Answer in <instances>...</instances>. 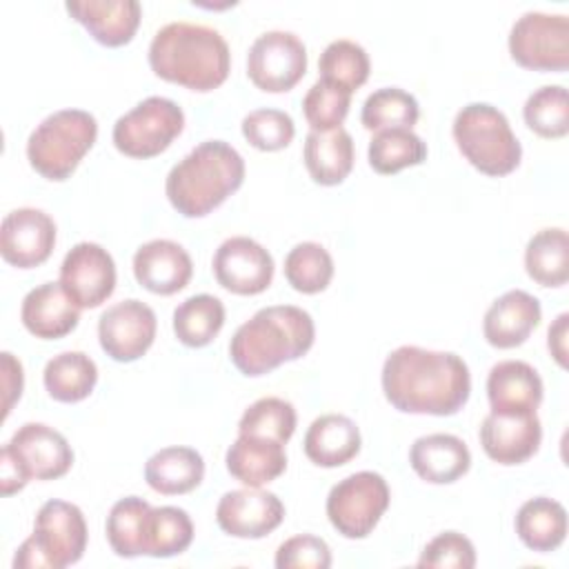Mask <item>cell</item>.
Here are the masks:
<instances>
[{"label": "cell", "instance_id": "cell-37", "mask_svg": "<svg viewBox=\"0 0 569 569\" xmlns=\"http://www.w3.org/2000/svg\"><path fill=\"white\" fill-rule=\"evenodd\" d=\"M369 56L367 51L353 40H333L325 47L318 60L320 80L336 84L349 93L362 87L369 78Z\"/></svg>", "mask_w": 569, "mask_h": 569}, {"label": "cell", "instance_id": "cell-38", "mask_svg": "<svg viewBox=\"0 0 569 569\" xmlns=\"http://www.w3.org/2000/svg\"><path fill=\"white\" fill-rule=\"evenodd\" d=\"M284 278L300 293L325 291L333 278L331 253L320 242H298L284 258Z\"/></svg>", "mask_w": 569, "mask_h": 569}, {"label": "cell", "instance_id": "cell-28", "mask_svg": "<svg viewBox=\"0 0 569 569\" xmlns=\"http://www.w3.org/2000/svg\"><path fill=\"white\" fill-rule=\"evenodd\" d=\"M204 478V460L191 447H164L144 465L147 485L162 496L193 491Z\"/></svg>", "mask_w": 569, "mask_h": 569}, {"label": "cell", "instance_id": "cell-8", "mask_svg": "<svg viewBox=\"0 0 569 569\" xmlns=\"http://www.w3.org/2000/svg\"><path fill=\"white\" fill-rule=\"evenodd\" d=\"M184 129L182 109L162 96H149L113 124L111 138L129 158H153L162 153Z\"/></svg>", "mask_w": 569, "mask_h": 569}, {"label": "cell", "instance_id": "cell-18", "mask_svg": "<svg viewBox=\"0 0 569 569\" xmlns=\"http://www.w3.org/2000/svg\"><path fill=\"white\" fill-rule=\"evenodd\" d=\"M56 244V222L49 213L33 207H20L4 216L0 227V253L18 267L31 269L42 264Z\"/></svg>", "mask_w": 569, "mask_h": 569}, {"label": "cell", "instance_id": "cell-21", "mask_svg": "<svg viewBox=\"0 0 569 569\" xmlns=\"http://www.w3.org/2000/svg\"><path fill=\"white\" fill-rule=\"evenodd\" d=\"M542 307L536 296L511 289L496 298L485 313L482 333L496 349H513L522 345L529 333L540 325Z\"/></svg>", "mask_w": 569, "mask_h": 569}, {"label": "cell", "instance_id": "cell-20", "mask_svg": "<svg viewBox=\"0 0 569 569\" xmlns=\"http://www.w3.org/2000/svg\"><path fill=\"white\" fill-rule=\"evenodd\" d=\"M64 9L104 47L131 42L142 16L138 0H69Z\"/></svg>", "mask_w": 569, "mask_h": 569}, {"label": "cell", "instance_id": "cell-26", "mask_svg": "<svg viewBox=\"0 0 569 569\" xmlns=\"http://www.w3.org/2000/svg\"><path fill=\"white\" fill-rule=\"evenodd\" d=\"M302 160L313 182L325 187L340 184L353 169V138L342 127L309 131L305 138Z\"/></svg>", "mask_w": 569, "mask_h": 569}, {"label": "cell", "instance_id": "cell-45", "mask_svg": "<svg viewBox=\"0 0 569 569\" xmlns=\"http://www.w3.org/2000/svg\"><path fill=\"white\" fill-rule=\"evenodd\" d=\"M0 367H2V420L11 413V407L16 405V400H20L22 396V387H24V373H22V365L20 360L9 353L2 351L0 353Z\"/></svg>", "mask_w": 569, "mask_h": 569}, {"label": "cell", "instance_id": "cell-47", "mask_svg": "<svg viewBox=\"0 0 569 569\" xmlns=\"http://www.w3.org/2000/svg\"><path fill=\"white\" fill-rule=\"evenodd\" d=\"M567 333H569V313H560L547 331V347L560 367H567Z\"/></svg>", "mask_w": 569, "mask_h": 569}, {"label": "cell", "instance_id": "cell-5", "mask_svg": "<svg viewBox=\"0 0 569 569\" xmlns=\"http://www.w3.org/2000/svg\"><path fill=\"white\" fill-rule=\"evenodd\" d=\"M453 140L469 164L485 176H507L522 158L507 116L487 102H469L456 113Z\"/></svg>", "mask_w": 569, "mask_h": 569}, {"label": "cell", "instance_id": "cell-23", "mask_svg": "<svg viewBox=\"0 0 569 569\" xmlns=\"http://www.w3.org/2000/svg\"><path fill=\"white\" fill-rule=\"evenodd\" d=\"M411 469L431 485H449L471 467V451L453 433H429L413 440L409 451Z\"/></svg>", "mask_w": 569, "mask_h": 569}, {"label": "cell", "instance_id": "cell-27", "mask_svg": "<svg viewBox=\"0 0 569 569\" xmlns=\"http://www.w3.org/2000/svg\"><path fill=\"white\" fill-rule=\"evenodd\" d=\"M542 378L522 360H502L487 376V398L491 409H529L542 402Z\"/></svg>", "mask_w": 569, "mask_h": 569}, {"label": "cell", "instance_id": "cell-14", "mask_svg": "<svg viewBox=\"0 0 569 569\" xmlns=\"http://www.w3.org/2000/svg\"><path fill=\"white\" fill-rule=\"evenodd\" d=\"M540 440V418L529 409H491L480 425V445L498 465L529 460L538 451Z\"/></svg>", "mask_w": 569, "mask_h": 569}, {"label": "cell", "instance_id": "cell-12", "mask_svg": "<svg viewBox=\"0 0 569 569\" xmlns=\"http://www.w3.org/2000/svg\"><path fill=\"white\" fill-rule=\"evenodd\" d=\"M156 327L153 309L142 300L129 298L102 311L98 320V340L111 360L133 362L153 345Z\"/></svg>", "mask_w": 569, "mask_h": 569}, {"label": "cell", "instance_id": "cell-17", "mask_svg": "<svg viewBox=\"0 0 569 569\" xmlns=\"http://www.w3.org/2000/svg\"><path fill=\"white\" fill-rule=\"evenodd\" d=\"M282 518V500L260 487L227 491L216 507L218 527L233 538H264L280 527Z\"/></svg>", "mask_w": 569, "mask_h": 569}, {"label": "cell", "instance_id": "cell-34", "mask_svg": "<svg viewBox=\"0 0 569 569\" xmlns=\"http://www.w3.org/2000/svg\"><path fill=\"white\" fill-rule=\"evenodd\" d=\"M367 156L373 171L389 176L425 162L427 144L411 129H385L376 131Z\"/></svg>", "mask_w": 569, "mask_h": 569}, {"label": "cell", "instance_id": "cell-22", "mask_svg": "<svg viewBox=\"0 0 569 569\" xmlns=\"http://www.w3.org/2000/svg\"><path fill=\"white\" fill-rule=\"evenodd\" d=\"M20 318L31 336L56 340L78 327L80 307L67 296L60 282H42L22 298Z\"/></svg>", "mask_w": 569, "mask_h": 569}, {"label": "cell", "instance_id": "cell-36", "mask_svg": "<svg viewBox=\"0 0 569 569\" xmlns=\"http://www.w3.org/2000/svg\"><path fill=\"white\" fill-rule=\"evenodd\" d=\"M151 505L138 496L120 498L107 516V540L116 556L136 558L144 556V520Z\"/></svg>", "mask_w": 569, "mask_h": 569}, {"label": "cell", "instance_id": "cell-10", "mask_svg": "<svg viewBox=\"0 0 569 569\" xmlns=\"http://www.w3.org/2000/svg\"><path fill=\"white\" fill-rule=\"evenodd\" d=\"M511 58L533 71H567L569 18L565 13H522L509 31Z\"/></svg>", "mask_w": 569, "mask_h": 569}, {"label": "cell", "instance_id": "cell-43", "mask_svg": "<svg viewBox=\"0 0 569 569\" xmlns=\"http://www.w3.org/2000/svg\"><path fill=\"white\" fill-rule=\"evenodd\" d=\"M418 567H453L471 569L476 567V547L473 542L458 531L438 533L418 558Z\"/></svg>", "mask_w": 569, "mask_h": 569}, {"label": "cell", "instance_id": "cell-13", "mask_svg": "<svg viewBox=\"0 0 569 569\" xmlns=\"http://www.w3.org/2000/svg\"><path fill=\"white\" fill-rule=\"evenodd\" d=\"M60 284L80 309H96L116 289V262L98 242H78L60 264Z\"/></svg>", "mask_w": 569, "mask_h": 569}, {"label": "cell", "instance_id": "cell-32", "mask_svg": "<svg viewBox=\"0 0 569 569\" xmlns=\"http://www.w3.org/2000/svg\"><path fill=\"white\" fill-rule=\"evenodd\" d=\"M224 325V305L211 293H196L173 309L176 338L187 347L209 345Z\"/></svg>", "mask_w": 569, "mask_h": 569}, {"label": "cell", "instance_id": "cell-3", "mask_svg": "<svg viewBox=\"0 0 569 569\" xmlns=\"http://www.w3.org/2000/svg\"><path fill=\"white\" fill-rule=\"evenodd\" d=\"M316 338L311 316L293 305H273L242 322L231 342L229 358L244 376H262L282 362L302 358Z\"/></svg>", "mask_w": 569, "mask_h": 569}, {"label": "cell", "instance_id": "cell-2", "mask_svg": "<svg viewBox=\"0 0 569 569\" xmlns=\"http://www.w3.org/2000/svg\"><path fill=\"white\" fill-rule=\"evenodd\" d=\"M149 67L167 82L204 93L227 80L231 53L216 29L180 20L156 31L149 44Z\"/></svg>", "mask_w": 569, "mask_h": 569}, {"label": "cell", "instance_id": "cell-33", "mask_svg": "<svg viewBox=\"0 0 569 569\" xmlns=\"http://www.w3.org/2000/svg\"><path fill=\"white\" fill-rule=\"evenodd\" d=\"M193 540V522L189 513L180 507H151L144 520V556L171 558L182 551Z\"/></svg>", "mask_w": 569, "mask_h": 569}, {"label": "cell", "instance_id": "cell-6", "mask_svg": "<svg viewBox=\"0 0 569 569\" xmlns=\"http://www.w3.org/2000/svg\"><path fill=\"white\" fill-rule=\"evenodd\" d=\"M98 138V122L89 111L60 109L47 116L27 140L29 164L47 180H67Z\"/></svg>", "mask_w": 569, "mask_h": 569}, {"label": "cell", "instance_id": "cell-15", "mask_svg": "<svg viewBox=\"0 0 569 569\" xmlns=\"http://www.w3.org/2000/svg\"><path fill=\"white\" fill-rule=\"evenodd\" d=\"M211 267L218 284L238 296L262 293L273 280L271 253L247 236L227 238L216 249Z\"/></svg>", "mask_w": 569, "mask_h": 569}, {"label": "cell", "instance_id": "cell-35", "mask_svg": "<svg viewBox=\"0 0 569 569\" xmlns=\"http://www.w3.org/2000/svg\"><path fill=\"white\" fill-rule=\"evenodd\" d=\"M420 118L418 100L400 87H382L362 104L360 122L369 131L385 129H411Z\"/></svg>", "mask_w": 569, "mask_h": 569}, {"label": "cell", "instance_id": "cell-30", "mask_svg": "<svg viewBox=\"0 0 569 569\" xmlns=\"http://www.w3.org/2000/svg\"><path fill=\"white\" fill-rule=\"evenodd\" d=\"M42 382L53 400L80 402L93 391L98 382V367L82 351H62L44 365Z\"/></svg>", "mask_w": 569, "mask_h": 569}, {"label": "cell", "instance_id": "cell-29", "mask_svg": "<svg viewBox=\"0 0 569 569\" xmlns=\"http://www.w3.org/2000/svg\"><path fill=\"white\" fill-rule=\"evenodd\" d=\"M516 533L533 551H553L567 536V511L558 500L531 498L516 513Z\"/></svg>", "mask_w": 569, "mask_h": 569}, {"label": "cell", "instance_id": "cell-44", "mask_svg": "<svg viewBox=\"0 0 569 569\" xmlns=\"http://www.w3.org/2000/svg\"><path fill=\"white\" fill-rule=\"evenodd\" d=\"M273 562L278 569H327L331 567V551L322 538L300 533L278 547Z\"/></svg>", "mask_w": 569, "mask_h": 569}, {"label": "cell", "instance_id": "cell-41", "mask_svg": "<svg viewBox=\"0 0 569 569\" xmlns=\"http://www.w3.org/2000/svg\"><path fill=\"white\" fill-rule=\"evenodd\" d=\"M351 107V93L318 78L302 98V113L311 131H329L342 124Z\"/></svg>", "mask_w": 569, "mask_h": 569}, {"label": "cell", "instance_id": "cell-39", "mask_svg": "<svg viewBox=\"0 0 569 569\" xmlns=\"http://www.w3.org/2000/svg\"><path fill=\"white\" fill-rule=\"evenodd\" d=\"M296 431V409L289 400L267 396L244 409L238 422L240 436L287 442Z\"/></svg>", "mask_w": 569, "mask_h": 569}, {"label": "cell", "instance_id": "cell-4", "mask_svg": "<svg viewBox=\"0 0 569 569\" xmlns=\"http://www.w3.org/2000/svg\"><path fill=\"white\" fill-rule=\"evenodd\" d=\"M242 180V156L224 140H204L171 167L164 193L184 218H202L238 191Z\"/></svg>", "mask_w": 569, "mask_h": 569}, {"label": "cell", "instance_id": "cell-24", "mask_svg": "<svg viewBox=\"0 0 569 569\" xmlns=\"http://www.w3.org/2000/svg\"><path fill=\"white\" fill-rule=\"evenodd\" d=\"M227 471L247 487H262L287 469L284 445L267 438L238 436L224 456Z\"/></svg>", "mask_w": 569, "mask_h": 569}, {"label": "cell", "instance_id": "cell-31", "mask_svg": "<svg viewBox=\"0 0 569 569\" xmlns=\"http://www.w3.org/2000/svg\"><path fill=\"white\" fill-rule=\"evenodd\" d=\"M525 269L542 287H562L569 280V238L560 227L540 229L525 249Z\"/></svg>", "mask_w": 569, "mask_h": 569}, {"label": "cell", "instance_id": "cell-42", "mask_svg": "<svg viewBox=\"0 0 569 569\" xmlns=\"http://www.w3.org/2000/svg\"><path fill=\"white\" fill-rule=\"evenodd\" d=\"M242 136L260 151H280L293 140L296 127L280 109H253L242 118Z\"/></svg>", "mask_w": 569, "mask_h": 569}, {"label": "cell", "instance_id": "cell-40", "mask_svg": "<svg viewBox=\"0 0 569 569\" xmlns=\"http://www.w3.org/2000/svg\"><path fill=\"white\" fill-rule=\"evenodd\" d=\"M522 116L527 127L540 138H562L569 131V98L562 84H545L536 89L525 107Z\"/></svg>", "mask_w": 569, "mask_h": 569}, {"label": "cell", "instance_id": "cell-9", "mask_svg": "<svg viewBox=\"0 0 569 569\" xmlns=\"http://www.w3.org/2000/svg\"><path fill=\"white\" fill-rule=\"evenodd\" d=\"M391 500L387 480L376 471H356L336 482L327 496V518L345 538H367Z\"/></svg>", "mask_w": 569, "mask_h": 569}, {"label": "cell", "instance_id": "cell-46", "mask_svg": "<svg viewBox=\"0 0 569 569\" xmlns=\"http://www.w3.org/2000/svg\"><path fill=\"white\" fill-rule=\"evenodd\" d=\"M29 478L24 476L22 467L16 462V458L9 453V449L2 445L0 449V491L2 496H11L27 487Z\"/></svg>", "mask_w": 569, "mask_h": 569}, {"label": "cell", "instance_id": "cell-1", "mask_svg": "<svg viewBox=\"0 0 569 569\" xmlns=\"http://www.w3.org/2000/svg\"><path fill=\"white\" fill-rule=\"evenodd\" d=\"M380 380L387 402L405 413L453 416L471 393L469 367L458 353L413 345L387 356Z\"/></svg>", "mask_w": 569, "mask_h": 569}, {"label": "cell", "instance_id": "cell-19", "mask_svg": "<svg viewBox=\"0 0 569 569\" xmlns=\"http://www.w3.org/2000/svg\"><path fill=\"white\" fill-rule=\"evenodd\" d=\"M193 273L187 249L173 240L156 238L140 244L133 253V276L151 293L171 296L182 291Z\"/></svg>", "mask_w": 569, "mask_h": 569}, {"label": "cell", "instance_id": "cell-7", "mask_svg": "<svg viewBox=\"0 0 569 569\" xmlns=\"http://www.w3.org/2000/svg\"><path fill=\"white\" fill-rule=\"evenodd\" d=\"M87 549V522L80 507L64 500H47L33 522V533L13 556L16 569H64Z\"/></svg>", "mask_w": 569, "mask_h": 569}, {"label": "cell", "instance_id": "cell-25", "mask_svg": "<svg viewBox=\"0 0 569 569\" xmlns=\"http://www.w3.org/2000/svg\"><path fill=\"white\" fill-rule=\"evenodd\" d=\"M360 429L342 413H325L316 418L305 433V453L318 467L347 465L360 451Z\"/></svg>", "mask_w": 569, "mask_h": 569}, {"label": "cell", "instance_id": "cell-16", "mask_svg": "<svg viewBox=\"0 0 569 569\" xmlns=\"http://www.w3.org/2000/svg\"><path fill=\"white\" fill-rule=\"evenodd\" d=\"M4 447L29 480H56L73 465L67 438L44 422H24Z\"/></svg>", "mask_w": 569, "mask_h": 569}, {"label": "cell", "instance_id": "cell-11", "mask_svg": "<svg viewBox=\"0 0 569 569\" xmlns=\"http://www.w3.org/2000/svg\"><path fill=\"white\" fill-rule=\"evenodd\" d=\"M307 71V49L291 31H267L253 40L247 53L249 80L269 93L293 89Z\"/></svg>", "mask_w": 569, "mask_h": 569}]
</instances>
